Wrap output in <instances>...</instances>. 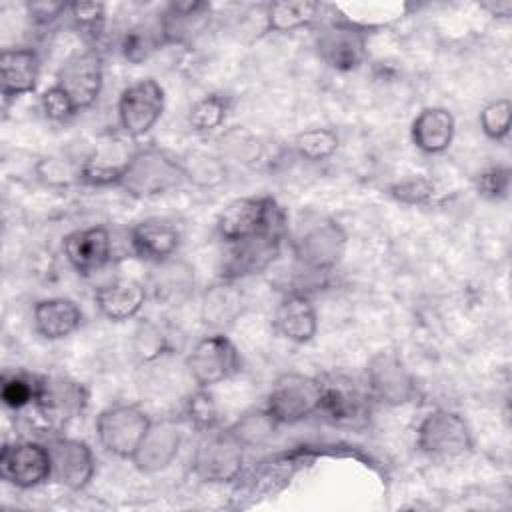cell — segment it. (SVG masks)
I'll use <instances>...</instances> for the list:
<instances>
[{
	"label": "cell",
	"mask_w": 512,
	"mask_h": 512,
	"mask_svg": "<svg viewBox=\"0 0 512 512\" xmlns=\"http://www.w3.org/2000/svg\"><path fill=\"white\" fill-rule=\"evenodd\" d=\"M348 234L338 220L326 214H302L290 232L296 262L314 274L332 272L344 256Z\"/></svg>",
	"instance_id": "cell-1"
},
{
	"label": "cell",
	"mask_w": 512,
	"mask_h": 512,
	"mask_svg": "<svg viewBox=\"0 0 512 512\" xmlns=\"http://www.w3.org/2000/svg\"><path fill=\"white\" fill-rule=\"evenodd\" d=\"M182 180L180 158L148 144L134 150L116 186L132 198H152L176 188Z\"/></svg>",
	"instance_id": "cell-2"
},
{
	"label": "cell",
	"mask_w": 512,
	"mask_h": 512,
	"mask_svg": "<svg viewBox=\"0 0 512 512\" xmlns=\"http://www.w3.org/2000/svg\"><path fill=\"white\" fill-rule=\"evenodd\" d=\"M286 216L272 196H244L228 202L216 218V232L226 242H240L270 230H284Z\"/></svg>",
	"instance_id": "cell-3"
},
{
	"label": "cell",
	"mask_w": 512,
	"mask_h": 512,
	"mask_svg": "<svg viewBox=\"0 0 512 512\" xmlns=\"http://www.w3.org/2000/svg\"><path fill=\"white\" fill-rule=\"evenodd\" d=\"M244 450L228 428L204 432L192 452L190 470L206 484L234 482L244 466Z\"/></svg>",
	"instance_id": "cell-4"
},
{
	"label": "cell",
	"mask_w": 512,
	"mask_h": 512,
	"mask_svg": "<svg viewBox=\"0 0 512 512\" xmlns=\"http://www.w3.org/2000/svg\"><path fill=\"white\" fill-rule=\"evenodd\" d=\"M152 418L138 404L116 402L106 406L96 416V438L98 444L112 456L132 460L142 438L146 436Z\"/></svg>",
	"instance_id": "cell-5"
},
{
	"label": "cell",
	"mask_w": 512,
	"mask_h": 512,
	"mask_svg": "<svg viewBox=\"0 0 512 512\" xmlns=\"http://www.w3.org/2000/svg\"><path fill=\"white\" fill-rule=\"evenodd\" d=\"M320 394L318 376L286 372L272 382L264 408L280 426H290L320 412Z\"/></svg>",
	"instance_id": "cell-6"
},
{
	"label": "cell",
	"mask_w": 512,
	"mask_h": 512,
	"mask_svg": "<svg viewBox=\"0 0 512 512\" xmlns=\"http://www.w3.org/2000/svg\"><path fill=\"white\" fill-rule=\"evenodd\" d=\"M416 446L430 458H460L472 452L474 436L462 414L436 408L420 420Z\"/></svg>",
	"instance_id": "cell-7"
},
{
	"label": "cell",
	"mask_w": 512,
	"mask_h": 512,
	"mask_svg": "<svg viewBox=\"0 0 512 512\" xmlns=\"http://www.w3.org/2000/svg\"><path fill=\"white\" fill-rule=\"evenodd\" d=\"M186 370L200 388H212L242 370L236 344L224 332H212L194 342L186 354Z\"/></svg>",
	"instance_id": "cell-8"
},
{
	"label": "cell",
	"mask_w": 512,
	"mask_h": 512,
	"mask_svg": "<svg viewBox=\"0 0 512 512\" xmlns=\"http://www.w3.org/2000/svg\"><path fill=\"white\" fill-rule=\"evenodd\" d=\"M88 388L68 376H40L38 394L30 408L44 426L58 430L78 418L88 406Z\"/></svg>",
	"instance_id": "cell-9"
},
{
	"label": "cell",
	"mask_w": 512,
	"mask_h": 512,
	"mask_svg": "<svg viewBox=\"0 0 512 512\" xmlns=\"http://www.w3.org/2000/svg\"><path fill=\"white\" fill-rule=\"evenodd\" d=\"M164 88L154 78H140L128 84L116 102V118L126 138L148 134L164 112Z\"/></svg>",
	"instance_id": "cell-10"
},
{
	"label": "cell",
	"mask_w": 512,
	"mask_h": 512,
	"mask_svg": "<svg viewBox=\"0 0 512 512\" xmlns=\"http://www.w3.org/2000/svg\"><path fill=\"white\" fill-rule=\"evenodd\" d=\"M366 390L372 402L384 406H406L420 394L416 378L396 352H376L366 366Z\"/></svg>",
	"instance_id": "cell-11"
},
{
	"label": "cell",
	"mask_w": 512,
	"mask_h": 512,
	"mask_svg": "<svg viewBox=\"0 0 512 512\" xmlns=\"http://www.w3.org/2000/svg\"><path fill=\"white\" fill-rule=\"evenodd\" d=\"M368 32L344 18L330 20L320 26L314 46L322 62L338 72L360 68L368 56Z\"/></svg>",
	"instance_id": "cell-12"
},
{
	"label": "cell",
	"mask_w": 512,
	"mask_h": 512,
	"mask_svg": "<svg viewBox=\"0 0 512 512\" xmlns=\"http://www.w3.org/2000/svg\"><path fill=\"white\" fill-rule=\"evenodd\" d=\"M0 476L14 488L30 490L52 480V460L46 444L14 440L0 450Z\"/></svg>",
	"instance_id": "cell-13"
},
{
	"label": "cell",
	"mask_w": 512,
	"mask_h": 512,
	"mask_svg": "<svg viewBox=\"0 0 512 512\" xmlns=\"http://www.w3.org/2000/svg\"><path fill=\"white\" fill-rule=\"evenodd\" d=\"M320 380V414L334 424H356L368 416L370 394L366 384L360 386L354 378L340 372H326Z\"/></svg>",
	"instance_id": "cell-14"
},
{
	"label": "cell",
	"mask_w": 512,
	"mask_h": 512,
	"mask_svg": "<svg viewBox=\"0 0 512 512\" xmlns=\"http://www.w3.org/2000/svg\"><path fill=\"white\" fill-rule=\"evenodd\" d=\"M74 102L76 110L90 108L104 84V62L102 54L96 48H86L72 54L56 72V82Z\"/></svg>",
	"instance_id": "cell-15"
},
{
	"label": "cell",
	"mask_w": 512,
	"mask_h": 512,
	"mask_svg": "<svg viewBox=\"0 0 512 512\" xmlns=\"http://www.w3.org/2000/svg\"><path fill=\"white\" fill-rule=\"evenodd\" d=\"M284 236H286V228L270 230V232L228 244V252L220 264V278L238 282L246 276L264 272L278 258Z\"/></svg>",
	"instance_id": "cell-16"
},
{
	"label": "cell",
	"mask_w": 512,
	"mask_h": 512,
	"mask_svg": "<svg viewBox=\"0 0 512 512\" xmlns=\"http://www.w3.org/2000/svg\"><path fill=\"white\" fill-rule=\"evenodd\" d=\"M46 446L52 460V480L68 490H84L96 472L92 448L70 436H52Z\"/></svg>",
	"instance_id": "cell-17"
},
{
	"label": "cell",
	"mask_w": 512,
	"mask_h": 512,
	"mask_svg": "<svg viewBox=\"0 0 512 512\" xmlns=\"http://www.w3.org/2000/svg\"><path fill=\"white\" fill-rule=\"evenodd\" d=\"M182 442L184 432L176 418L152 420L146 436L142 438L130 462L142 474L162 472L176 460Z\"/></svg>",
	"instance_id": "cell-18"
},
{
	"label": "cell",
	"mask_w": 512,
	"mask_h": 512,
	"mask_svg": "<svg viewBox=\"0 0 512 512\" xmlns=\"http://www.w3.org/2000/svg\"><path fill=\"white\" fill-rule=\"evenodd\" d=\"M182 242V234L172 220L144 218L130 226L128 244L136 258L150 264H160L176 256Z\"/></svg>",
	"instance_id": "cell-19"
},
{
	"label": "cell",
	"mask_w": 512,
	"mask_h": 512,
	"mask_svg": "<svg viewBox=\"0 0 512 512\" xmlns=\"http://www.w3.org/2000/svg\"><path fill=\"white\" fill-rule=\"evenodd\" d=\"M112 234L106 226H88L62 238V252L68 264L82 276L102 270L112 260Z\"/></svg>",
	"instance_id": "cell-20"
},
{
	"label": "cell",
	"mask_w": 512,
	"mask_h": 512,
	"mask_svg": "<svg viewBox=\"0 0 512 512\" xmlns=\"http://www.w3.org/2000/svg\"><path fill=\"white\" fill-rule=\"evenodd\" d=\"M274 330L294 344H308L318 332V310L306 292L292 290L280 298L272 316Z\"/></svg>",
	"instance_id": "cell-21"
},
{
	"label": "cell",
	"mask_w": 512,
	"mask_h": 512,
	"mask_svg": "<svg viewBox=\"0 0 512 512\" xmlns=\"http://www.w3.org/2000/svg\"><path fill=\"white\" fill-rule=\"evenodd\" d=\"M40 56L30 46L4 48L0 54V84L6 102L32 94L40 78Z\"/></svg>",
	"instance_id": "cell-22"
},
{
	"label": "cell",
	"mask_w": 512,
	"mask_h": 512,
	"mask_svg": "<svg viewBox=\"0 0 512 512\" xmlns=\"http://www.w3.org/2000/svg\"><path fill=\"white\" fill-rule=\"evenodd\" d=\"M246 296L236 286V280H224L210 284L202 292L200 318L214 332H224L244 314Z\"/></svg>",
	"instance_id": "cell-23"
},
{
	"label": "cell",
	"mask_w": 512,
	"mask_h": 512,
	"mask_svg": "<svg viewBox=\"0 0 512 512\" xmlns=\"http://www.w3.org/2000/svg\"><path fill=\"white\" fill-rule=\"evenodd\" d=\"M146 298V284L132 278H118L94 290V304L98 312L112 322H124L138 316Z\"/></svg>",
	"instance_id": "cell-24"
},
{
	"label": "cell",
	"mask_w": 512,
	"mask_h": 512,
	"mask_svg": "<svg viewBox=\"0 0 512 512\" xmlns=\"http://www.w3.org/2000/svg\"><path fill=\"white\" fill-rule=\"evenodd\" d=\"M80 306L66 296L42 298L32 308V326L44 340H64L82 324Z\"/></svg>",
	"instance_id": "cell-25"
},
{
	"label": "cell",
	"mask_w": 512,
	"mask_h": 512,
	"mask_svg": "<svg viewBox=\"0 0 512 512\" xmlns=\"http://www.w3.org/2000/svg\"><path fill=\"white\" fill-rule=\"evenodd\" d=\"M212 14V6L200 0L168 2L158 16L164 44H186L204 30Z\"/></svg>",
	"instance_id": "cell-26"
},
{
	"label": "cell",
	"mask_w": 512,
	"mask_h": 512,
	"mask_svg": "<svg viewBox=\"0 0 512 512\" xmlns=\"http://www.w3.org/2000/svg\"><path fill=\"white\" fill-rule=\"evenodd\" d=\"M136 148L128 150L124 140L110 138L94 146L82 160V184L116 186Z\"/></svg>",
	"instance_id": "cell-27"
},
{
	"label": "cell",
	"mask_w": 512,
	"mask_h": 512,
	"mask_svg": "<svg viewBox=\"0 0 512 512\" xmlns=\"http://www.w3.org/2000/svg\"><path fill=\"white\" fill-rule=\"evenodd\" d=\"M456 134V120L448 108L428 106L418 112L410 126L412 144L424 154H442Z\"/></svg>",
	"instance_id": "cell-28"
},
{
	"label": "cell",
	"mask_w": 512,
	"mask_h": 512,
	"mask_svg": "<svg viewBox=\"0 0 512 512\" xmlns=\"http://www.w3.org/2000/svg\"><path fill=\"white\" fill-rule=\"evenodd\" d=\"M322 10L320 2L312 0H278L270 2L264 14L266 30L288 34L300 28H308L318 20V14Z\"/></svg>",
	"instance_id": "cell-29"
},
{
	"label": "cell",
	"mask_w": 512,
	"mask_h": 512,
	"mask_svg": "<svg viewBox=\"0 0 512 512\" xmlns=\"http://www.w3.org/2000/svg\"><path fill=\"white\" fill-rule=\"evenodd\" d=\"M192 286H194L192 268L184 262L170 258L166 262L154 264L146 290L152 292L156 300L178 302L190 292Z\"/></svg>",
	"instance_id": "cell-30"
},
{
	"label": "cell",
	"mask_w": 512,
	"mask_h": 512,
	"mask_svg": "<svg viewBox=\"0 0 512 512\" xmlns=\"http://www.w3.org/2000/svg\"><path fill=\"white\" fill-rule=\"evenodd\" d=\"M226 428L244 448H260L272 442V438L278 434L280 424L272 418V414L266 408H252L238 416Z\"/></svg>",
	"instance_id": "cell-31"
},
{
	"label": "cell",
	"mask_w": 512,
	"mask_h": 512,
	"mask_svg": "<svg viewBox=\"0 0 512 512\" xmlns=\"http://www.w3.org/2000/svg\"><path fill=\"white\" fill-rule=\"evenodd\" d=\"M180 166L184 180L192 182L198 188H216L228 176L224 158L206 150L186 152L184 156H180Z\"/></svg>",
	"instance_id": "cell-32"
},
{
	"label": "cell",
	"mask_w": 512,
	"mask_h": 512,
	"mask_svg": "<svg viewBox=\"0 0 512 512\" xmlns=\"http://www.w3.org/2000/svg\"><path fill=\"white\" fill-rule=\"evenodd\" d=\"M160 46H164L162 40V32L156 24H134L130 26L118 44V50L122 54V58L130 64H142L144 60H148Z\"/></svg>",
	"instance_id": "cell-33"
},
{
	"label": "cell",
	"mask_w": 512,
	"mask_h": 512,
	"mask_svg": "<svg viewBox=\"0 0 512 512\" xmlns=\"http://www.w3.org/2000/svg\"><path fill=\"white\" fill-rule=\"evenodd\" d=\"M132 350L140 362H156L164 354H170L174 344L170 332L162 324L154 320H142L134 330Z\"/></svg>",
	"instance_id": "cell-34"
},
{
	"label": "cell",
	"mask_w": 512,
	"mask_h": 512,
	"mask_svg": "<svg viewBox=\"0 0 512 512\" xmlns=\"http://www.w3.org/2000/svg\"><path fill=\"white\" fill-rule=\"evenodd\" d=\"M230 96L212 92L196 100L188 110V126L198 134H208L220 128L230 112Z\"/></svg>",
	"instance_id": "cell-35"
},
{
	"label": "cell",
	"mask_w": 512,
	"mask_h": 512,
	"mask_svg": "<svg viewBox=\"0 0 512 512\" xmlns=\"http://www.w3.org/2000/svg\"><path fill=\"white\" fill-rule=\"evenodd\" d=\"M338 146H340V136L336 134L334 128H328V126L302 130L292 140V148L296 150V154L310 162L328 160L330 156L336 154Z\"/></svg>",
	"instance_id": "cell-36"
},
{
	"label": "cell",
	"mask_w": 512,
	"mask_h": 512,
	"mask_svg": "<svg viewBox=\"0 0 512 512\" xmlns=\"http://www.w3.org/2000/svg\"><path fill=\"white\" fill-rule=\"evenodd\" d=\"M36 178L50 188H70L82 184V160L66 156H44L34 164Z\"/></svg>",
	"instance_id": "cell-37"
},
{
	"label": "cell",
	"mask_w": 512,
	"mask_h": 512,
	"mask_svg": "<svg viewBox=\"0 0 512 512\" xmlns=\"http://www.w3.org/2000/svg\"><path fill=\"white\" fill-rule=\"evenodd\" d=\"M38 382H40L38 374H30V372H10L8 374L6 372L2 376V384H0V398H2L4 406L14 412L30 408L38 394Z\"/></svg>",
	"instance_id": "cell-38"
},
{
	"label": "cell",
	"mask_w": 512,
	"mask_h": 512,
	"mask_svg": "<svg viewBox=\"0 0 512 512\" xmlns=\"http://www.w3.org/2000/svg\"><path fill=\"white\" fill-rule=\"evenodd\" d=\"M182 418L188 422V426L200 430V432H210L220 428V410L218 404L208 388H196L184 402Z\"/></svg>",
	"instance_id": "cell-39"
},
{
	"label": "cell",
	"mask_w": 512,
	"mask_h": 512,
	"mask_svg": "<svg viewBox=\"0 0 512 512\" xmlns=\"http://www.w3.org/2000/svg\"><path fill=\"white\" fill-rule=\"evenodd\" d=\"M482 132L494 140L502 142L510 134V124H512V104L508 98H496L490 100L488 104L482 106L480 116H478Z\"/></svg>",
	"instance_id": "cell-40"
},
{
	"label": "cell",
	"mask_w": 512,
	"mask_h": 512,
	"mask_svg": "<svg viewBox=\"0 0 512 512\" xmlns=\"http://www.w3.org/2000/svg\"><path fill=\"white\" fill-rule=\"evenodd\" d=\"M68 16L82 36L98 40L106 22V6L102 2H70Z\"/></svg>",
	"instance_id": "cell-41"
},
{
	"label": "cell",
	"mask_w": 512,
	"mask_h": 512,
	"mask_svg": "<svg viewBox=\"0 0 512 512\" xmlns=\"http://www.w3.org/2000/svg\"><path fill=\"white\" fill-rule=\"evenodd\" d=\"M388 194L400 204L420 206V204H428L434 198L436 186L426 176H408L390 184Z\"/></svg>",
	"instance_id": "cell-42"
},
{
	"label": "cell",
	"mask_w": 512,
	"mask_h": 512,
	"mask_svg": "<svg viewBox=\"0 0 512 512\" xmlns=\"http://www.w3.org/2000/svg\"><path fill=\"white\" fill-rule=\"evenodd\" d=\"M40 108L44 112V116L52 122H68L72 120L78 110L74 106V102L70 100V96L58 86V84H52L48 86L42 94H40Z\"/></svg>",
	"instance_id": "cell-43"
},
{
	"label": "cell",
	"mask_w": 512,
	"mask_h": 512,
	"mask_svg": "<svg viewBox=\"0 0 512 512\" xmlns=\"http://www.w3.org/2000/svg\"><path fill=\"white\" fill-rule=\"evenodd\" d=\"M476 190L488 200H504L510 192V168L490 166L476 176Z\"/></svg>",
	"instance_id": "cell-44"
},
{
	"label": "cell",
	"mask_w": 512,
	"mask_h": 512,
	"mask_svg": "<svg viewBox=\"0 0 512 512\" xmlns=\"http://www.w3.org/2000/svg\"><path fill=\"white\" fill-rule=\"evenodd\" d=\"M68 4H70V2L32 0V2H26L24 8H26L28 20H30L34 26L44 28V26L54 24V22H56L58 18H62L64 14H68Z\"/></svg>",
	"instance_id": "cell-45"
},
{
	"label": "cell",
	"mask_w": 512,
	"mask_h": 512,
	"mask_svg": "<svg viewBox=\"0 0 512 512\" xmlns=\"http://www.w3.org/2000/svg\"><path fill=\"white\" fill-rule=\"evenodd\" d=\"M490 16L494 18H502L508 20L512 16V2L510 0H488L480 4Z\"/></svg>",
	"instance_id": "cell-46"
}]
</instances>
